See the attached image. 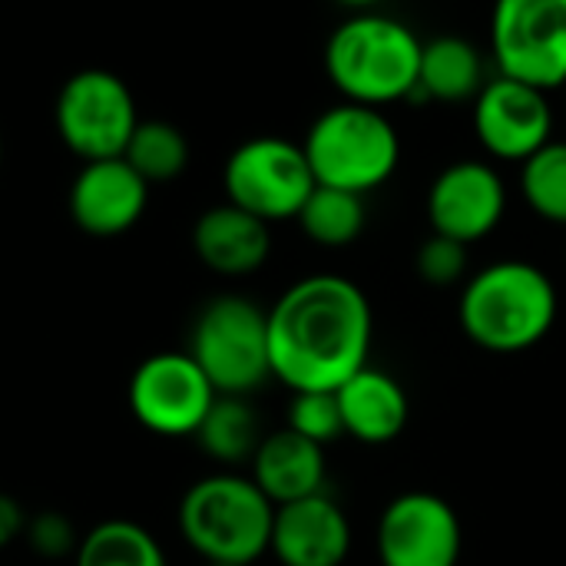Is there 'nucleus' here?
I'll use <instances>...</instances> for the list:
<instances>
[{
    "label": "nucleus",
    "mask_w": 566,
    "mask_h": 566,
    "mask_svg": "<svg viewBox=\"0 0 566 566\" xmlns=\"http://www.w3.org/2000/svg\"><path fill=\"white\" fill-rule=\"evenodd\" d=\"M375 338L371 302L345 275H305L269 308V361L292 395L338 391L368 368Z\"/></svg>",
    "instance_id": "f257e3e1"
},
{
    "label": "nucleus",
    "mask_w": 566,
    "mask_h": 566,
    "mask_svg": "<svg viewBox=\"0 0 566 566\" xmlns=\"http://www.w3.org/2000/svg\"><path fill=\"white\" fill-rule=\"evenodd\" d=\"M560 312L554 279L527 259H497L474 272L458 298L464 335L494 355H521L541 345Z\"/></svg>",
    "instance_id": "f03ea898"
},
{
    "label": "nucleus",
    "mask_w": 566,
    "mask_h": 566,
    "mask_svg": "<svg viewBox=\"0 0 566 566\" xmlns=\"http://www.w3.org/2000/svg\"><path fill=\"white\" fill-rule=\"evenodd\" d=\"M418 33L388 13L365 10L345 17L325 43V70L348 103L388 106L418 93Z\"/></svg>",
    "instance_id": "7ed1b4c3"
},
{
    "label": "nucleus",
    "mask_w": 566,
    "mask_h": 566,
    "mask_svg": "<svg viewBox=\"0 0 566 566\" xmlns=\"http://www.w3.org/2000/svg\"><path fill=\"white\" fill-rule=\"evenodd\" d=\"M275 504L252 478L209 474L179 501L182 541L206 564L252 566L269 554Z\"/></svg>",
    "instance_id": "20e7f679"
},
{
    "label": "nucleus",
    "mask_w": 566,
    "mask_h": 566,
    "mask_svg": "<svg viewBox=\"0 0 566 566\" xmlns=\"http://www.w3.org/2000/svg\"><path fill=\"white\" fill-rule=\"evenodd\" d=\"M315 186L368 196L385 186L401 163V136L385 109L338 103L315 116L302 139Z\"/></svg>",
    "instance_id": "39448f33"
},
{
    "label": "nucleus",
    "mask_w": 566,
    "mask_h": 566,
    "mask_svg": "<svg viewBox=\"0 0 566 566\" xmlns=\"http://www.w3.org/2000/svg\"><path fill=\"white\" fill-rule=\"evenodd\" d=\"M186 355L202 368L216 395H252L272 378L269 312L242 295L212 298L192 322Z\"/></svg>",
    "instance_id": "423d86ee"
},
{
    "label": "nucleus",
    "mask_w": 566,
    "mask_h": 566,
    "mask_svg": "<svg viewBox=\"0 0 566 566\" xmlns=\"http://www.w3.org/2000/svg\"><path fill=\"white\" fill-rule=\"evenodd\" d=\"M56 133L63 146L83 163L123 159L136 126V96L123 76L90 66L73 73L53 106Z\"/></svg>",
    "instance_id": "0eeeda50"
},
{
    "label": "nucleus",
    "mask_w": 566,
    "mask_h": 566,
    "mask_svg": "<svg viewBox=\"0 0 566 566\" xmlns=\"http://www.w3.org/2000/svg\"><path fill=\"white\" fill-rule=\"evenodd\" d=\"M222 186L226 202L272 226L298 219L315 189V176L308 169L302 143L282 136H252L229 153Z\"/></svg>",
    "instance_id": "6e6552de"
},
{
    "label": "nucleus",
    "mask_w": 566,
    "mask_h": 566,
    "mask_svg": "<svg viewBox=\"0 0 566 566\" xmlns=\"http://www.w3.org/2000/svg\"><path fill=\"white\" fill-rule=\"evenodd\" d=\"M497 76L541 93L566 83V0H504L491 17Z\"/></svg>",
    "instance_id": "1a4fd4ad"
},
{
    "label": "nucleus",
    "mask_w": 566,
    "mask_h": 566,
    "mask_svg": "<svg viewBox=\"0 0 566 566\" xmlns=\"http://www.w3.org/2000/svg\"><path fill=\"white\" fill-rule=\"evenodd\" d=\"M216 398V388L186 352L149 355L129 378V411L159 438H196Z\"/></svg>",
    "instance_id": "9d476101"
},
{
    "label": "nucleus",
    "mask_w": 566,
    "mask_h": 566,
    "mask_svg": "<svg viewBox=\"0 0 566 566\" xmlns=\"http://www.w3.org/2000/svg\"><path fill=\"white\" fill-rule=\"evenodd\" d=\"M375 547L381 566H458L464 551L461 517L441 494H398L378 517Z\"/></svg>",
    "instance_id": "9b49d317"
},
{
    "label": "nucleus",
    "mask_w": 566,
    "mask_h": 566,
    "mask_svg": "<svg viewBox=\"0 0 566 566\" xmlns=\"http://www.w3.org/2000/svg\"><path fill=\"white\" fill-rule=\"evenodd\" d=\"M474 136L494 156L507 163H527L554 139V109L547 93L507 76H491L474 99Z\"/></svg>",
    "instance_id": "f8f14e48"
},
{
    "label": "nucleus",
    "mask_w": 566,
    "mask_h": 566,
    "mask_svg": "<svg viewBox=\"0 0 566 566\" xmlns=\"http://www.w3.org/2000/svg\"><path fill=\"white\" fill-rule=\"evenodd\" d=\"M507 212V186L484 159L444 166L428 189V222L434 235L471 245L488 239Z\"/></svg>",
    "instance_id": "ddd939ff"
},
{
    "label": "nucleus",
    "mask_w": 566,
    "mask_h": 566,
    "mask_svg": "<svg viewBox=\"0 0 566 566\" xmlns=\"http://www.w3.org/2000/svg\"><path fill=\"white\" fill-rule=\"evenodd\" d=\"M149 202V186L126 159L83 163L70 182L66 209L70 219L96 239H113L129 232Z\"/></svg>",
    "instance_id": "4468645a"
},
{
    "label": "nucleus",
    "mask_w": 566,
    "mask_h": 566,
    "mask_svg": "<svg viewBox=\"0 0 566 566\" xmlns=\"http://www.w3.org/2000/svg\"><path fill=\"white\" fill-rule=\"evenodd\" d=\"M269 554L282 566H342L352 554L348 514L328 494L275 507Z\"/></svg>",
    "instance_id": "2eb2a0df"
},
{
    "label": "nucleus",
    "mask_w": 566,
    "mask_h": 566,
    "mask_svg": "<svg viewBox=\"0 0 566 566\" xmlns=\"http://www.w3.org/2000/svg\"><path fill=\"white\" fill-rule=\"evenodd\" d=\"M192 249L199 262L226 279H242L259 272L272 255L269 222L249 216L232 202L206 209L192 226Z\"/></svg>",
    "instance_id": "dca6fc26"
},
{
    "label": "nucleus",
    "mask_w": 566,
    "mask_h": 566,
    "mask_svg": "<svg viewBox=\"0 0 566 566\" xmlns=\"http://www.w3.org/2000/svg\"><path fill=\"white\" fill-rule=\"evenodd\" d=\"M325 448L305 441L289 428L265 434L252 458V481L275 507L325 494Z\"/></svg>",
    "instance_id": "f3484780"
},
{
    "label": "nucleus",
    "mask_w": 566,
    "mask_h": 566,
    "mask_svg": "<svg viewBox=\"0 0 566 566\" xmlns=\"http://www.w3.org/2000/svg\"><path fill=\"white\" fill-rule=\"evenodd\" d=\"M342 424L361 444H388L408 428L411 401L401 381L375 365L352 375L338 391Z\"/></svg>",
    "instance_id": "a211bd4d"
},
{
    "label": "nucleus",
    "mask_w": 566,
    "mask_h": 566,
    "mask_svg": "<svg viewBox=\"0 0 566 566\" xmlns=\"http://www.w3.org/2000/svg\"><path fill=\"white\" fill-rule=\"evenodd\" d=\"M484 83H488V73H484V53L478 43L458 33L424 40L421 66H418V93L438 103H464V99L474 103Z\"/></svg>",
    "instance_id": "6ab92c4d"
},
{
    "label": "nucleus",
    "mask_w": 566,
    "mask_h": 566,
    "mask_svg": "<svg viewBox=\"0 0 566 566\" xmlns=\"http://www.w3.org/2000/svg\"><path fill=\"white\" fill-rule=\"evenodd\" d=\"M199 448L219 461V464H252L262 431H259V415L245 398H226L219 395L216 405L209 408L202 428L196 431Z\"/></svg>",
    "instance_id": "aec40b11"
},
{
    "label": "nucleus",
    "mask_w": 566,
    "mask_h": 566,
    "mask_svg": "<svg viewBox=\"0 0 566 566\" xmlns=\"http://www.w3.org/2000/svg\"><path fill=\"white\" fill-rule=\"evenodd\" d=\"M73 566H169L159 541L136 521H103L80 541Z\"/></svg>",
    "instance_id": "412c9836"
},
{
    "label": "nucleus",
    "mask_w": 566,
    "mask_h": 566,
    "mask_svg": "<svg viewBox=\"0 0 566 566\" xmlns=\"http://www.w3.org/2000/svg\"><path fill=\"white\" fill-rule=\"evenodd\" d=\"M365 196L315 186L308 202L298 212L302 232L322 249H345L365 232Z\"/></svg>",
    "instance_id": "4be33fe9"
},
{
    "label": "nucleus",
    "mask_w": 566,
    "mask_h": 566,
    "mask_svg": "<svg viewBox=\"0 0 566 566\" xmlns=\"http://www.w3.org/2000/svg\"><path fill=\"white\" fill-rule=\"evenodd\" d=\"M123 159L139 172L146 186L172 182L189 166V139L166 119H139Z\"/></svg>",
    "instance_id": "5701e85b"
},
{
    "label": "nucleus",
    "mask_w": 566,
    "mask_h": 566,
    "mask_svg": "<svg viewBox=\"0 0 566 566\" xmlns=\"http://www.w3.org/2000/svg\"><path fill=\"white\" fill-rule=\"evenodd\" d=\"M521 192L541 219L566 226V139H551L521 163Z\"/></svg>",
    "instance_id": "b1692460"
},
{
    "label": "nucleus",
    "mask_w": 566,
    "mask_h": 566,
    "mask_svg": "<svg viewBox=\"0 0 566 566\" xmlns=\"http://www.w3.org/2000/svg\"><path fill=\"white\" fill-rule=\"evenodd\" d=\"M289 431L302 434L305 441L325 448L328 441L345 434L342 408L335 391H298L289 401Z\"/></svg>",
    "instance_id": "393cba45"
},
{
    "label": "nucleus",
    "mask_w": 566,
    "mask_h": 566,
    "mask_svg": "<svg viewBox=\"0 0 566 566\" xmlns=\"http://www.w3.org/2000/svg\"><path fill=\"white\" fill-rule=\"evenodd\" d=\"M30 551L40 557V560H66V557H76L80 551V541L76 537V527L66 514L60 511H40L33 517H27V531H23Z\"/></svg>",
    "instance_id": "a878e982"
},
{
    "label": "nucleus",
    "mask_w": 566,
    "mask_h": 566,
    "mask_svg": "<svg viewBox=\"0 0 566 566\" xmlns=\"http://www.w3.org/2000/svg\"><path fill=\"white\" fill-rule=\"evenodd\" d=\"M418 275L428 282V285H454L464 279L468 272V245L454 242V239H444V235H428L418 249Z\"/></svg>",
    "instance_id": "bb28decb"
},
{
    "label": "nucleus",
    "mask_w": 566,
    "mask_h": 566,
    "mask_svg": "<svg viewBox=\"0 0 566 566\" xmlns=\"http://www.w3.org/2000/svg\"><path fill=\"white\" fill-rule=\"evenodd\" d=\"M27 531V514L17 497L0 494V551H7Z\"/></svg>",
    "instance_id": "cd10ccee"
},
{
    "label": "nucleus",
    "mask_w": 566,
    "mask_h": 566,
    "mask_svg": "<svg viewBox=\"0 0 566 566\" xmlns=\"http://www.w3.org/2000/svg\"><path fill=\"white\" fill-rule=\"evenodd\" d=\"M206 566H239V564H206Z\"/></svg>",
    "instance_id": "c85d7f7f"
},
{
    "label": "nucleus",
    "mask_w": 566,
    "mask_h": 566,
    "mask_svg": "<svg viewBox=\"0 0 566 566\" xmlns=\"http://www.w3.org/2000/svg\"><path fill=\"white\" fill-rule=\"evenodd\" d=\"M0 159H3V139H0Z\"/></svg>",
    "instance_id": "c756f323"
}]
</instances>
